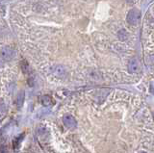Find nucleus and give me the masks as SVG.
<instances>
[{
	"instance_id": "obj_2",
	"label": "nucleus",
	"mask_w": 154,
	"mask_h": 153,
	"mask_svg": "<svg viewBox=\"0 0 154 153\" xmlns=\"http://www.w3.org/2000/svg\"><path fill=\"white\" fill-rule=\"evenodd\" d=\"M15 51L10 47H5L2 49V51H1V58H2V60H4V61L12 60V59L15 57Z\"/></svg>"
},
{
	"instance_id": "obj_6",
	"label": "nucleus",
	"mask_w": 154,
	"mask_h": 153,
	"mask_svg": "<svg viewBox=\"0 0 154 153\" xmlns=\"http://www.w3.org/2000/svg\"><path fill=\"white\" fill-rule=\"evenodd\" d=\"M23 101H24V92H20L15 99V104L17 105V107H21Z\"/></svg>"
},
{
	"instance_id": "obj_8",
	"label": "nucleus",
	"mask_w": 154,
	"mask_h": 153,
	"mask_svg": "<svg viewBox=\"0 0 154 153\" xmlns=\"http://www.w3.org/2000/svg\"><path fill=\"white\" fill-rule=\"evenodd\" d=\"M119 38L120 39V40H125V39L127 38V33L126 31H125L124 29L123 30H120L119 32Z\"/></svg>"
},
{
	"instance_id": "obj_1",
	"label": "nucleus",
	"mask_w": 154,
	"mask_h": 153,
	"mask_svg": "<svg viewBox=\"0 0 154 153\" xmlns=\"http://www.w3.org/2000/svg\"><path fill=\"white\" fill-rule=\"evenodd\" d=\"M140 17H141L140 11H138V10L134 9V10H131V11L128 13L126 19H127V22L129 23V24L135 25V24H137V23H138L139 19H140Z\"/></svg>"
},
{
	"instance_id": "obj_3",
	"label": "nucleus",
	"mask_w": 154,
	"mask_h": 153,
	"mask_svg": "<svg viewBox=\"0 0 154 153\" xmlns=\"http://www.w3.org/2000/svg\"><path fill=\"white\" fill-rule=\"evenodd\" d=\"M63 122L68 129H73L76 127V120L70 115H66L63 118Z\"/></svg>"
},
{
	"instance_id": "obj_7",
	"label": "nucleus",
	"mask_w": 154,
	"mask_h": 153,
	"mask_svg": "<svg viewBox=\"0 0 154 153\" xmlns=\"http://www.w3.org/2000/svg\"><path fill=\"white\" fill-rule=\"evenodd\" d=\"M42 103L43 106H50L52 104V99L48 95H44V96L42 97Z\"/></svg>"
},
{
	"instance_id": "obj_9",
	"label": "nucleus",
	"mask_w": 154,
	"mask_h": 153,
	"mask_svg": "<svg viewBox=\"0 0 154 153\" xmlns=\"http://www.w3.org/2000/svg\"><path fill=\"white\" fill-rule=\"evenodd\" d=\"M148 64H149L150 67H154V56H150L149 59H148Z\"/></svg>"
},
{
	"instance_id": "obj_4",
	"label": "nucleus",
	"mask_w": 154,
	"mask_h": 153,
	"mask_svg": "<svg viewBox=\"0 0 154 153\" xmlns=\"http://www.w3.org/2000/svg\"><path fill=\"white\" fill-rule=\"evenodd\" d=\"M128 71L131 73H137L140 71V63L136 60V59H132L128 63Z\"/></svg>"
},
{
	"instance_id": "obj_5",
	"label": "nucleus",
	"mask_w": 154,
	"mask_h": 153,
	"mask_svg": "<svg viewBox=\"0 0 154 153\" xmlns=\"http://www.w3.org/2000/svg\"><path fill=\"white\" fill-rule=\"evenodd\" d=\"M53 72H54V74L58 77H62V76L65 75V69H64L63 67H60V66H57V67H54Z\"/></svg>"
}]
</instances>
